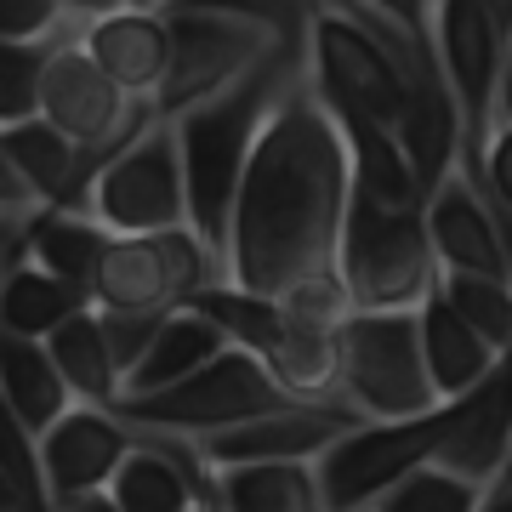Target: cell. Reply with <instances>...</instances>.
<instances>
[{"label":"cell","instance_id":"ffe728a7","mask_svg":"<svg viewBox=\"0 0 512 512\" xmlns=\"http://www.w3.org/2000/svg\"><path fill=\"white\" fill-rule=\"evenodd\" d=\"M222 348H228V342H222V330L211 325L205 313H194V308L165 313L160 325H154V336H148L143 359L131 365L120 399H143V393H160V387L183 382V376H194L200 365H211Z\"/></svg>","mask_w":512,"mask_h":512},{"label":"cell","instance_id":"30bf717a","mask_svg":"<svg viewBox=\"0 0 512 512\" xmlns=\"http://www.w3.org/2000/svg\"><path fill=\"white\" fill-rule=\"evenodd\" d=\"M456 404H439L427 416L410 421H359L342 439L330 444L325 456L313 461V478H319V501L325 512H365L376 495H387L404 473H416L439 456L444 433L456 421Z\"/></svg>","mask_w":512,"mask_h":512},{"label":"cell","instance_id":"52a82bcc","mask_svg":"<svg viewBox=\"0 0 512 512\" xmlns=\"http://www.w3.org/2000/svg\"><path fill=\"white\" fill-rule=\"evenodd\" d=\"M211 285H222V262L188 228H165V234L109 239L103 256H97V268H92L86 296H92L97 313H143V319H160V313L188 308Z\"/></svg>","mask_w":512,"mask_h":512},{"label":"cell","instance_id":"5b68a950","mask_svg":"<svg viewBox=\"0 0 512 512\" xmlns=\"http://www.w3.org/2000/svg\"><path fill=\"white\" fill-rule=\"evenodd\" d=\"M302 74H308L313 97L330 114H353V120H370V126H387V131L399 120L410 86H421L393 57V46L365 18H353L342 0H325L313 12L308 40H302Z\"/></svg>","mask_w":512,"mask_h":512},{"label":"cell","instance_id":"9a60e30c","mask_svg":"<svg viewBox=\"0 0 512 512\" xmlns=\"http://www.w3.org/2000/svg\"><path fill=\"white\" fill-rule=\"evenodd\" d=\"M131 444H137V433H131L114 410H86V404H74L69 416L35 444L40 450V478H46L52 507L103 495L109 478H114V467L131 456Z\"/></svg>","mask_w":512,"mask_h":512},{"label":"cell","instance_id":"8992f818","mask_svg":"<svg viewBox=\"0 0 512 512\" xmlns=\"http://www.w3.org/2000/svg\"><path fill=\"white\" fill-rule=\"evenodd\" d=\"M336 404H348L359 421H410L439 410L416 348V308L348 313L336 325Z\"/></svg>","mask_w":512,"mask_h":512},{"label":"cell","instance_id":"f35d334b","mask_svg":"<svg viewBox=\"0 0 512 512\" xmlns=\"http://www.w3.org/2000/svg\"><path fill=\"white\" fill-rule=\"evenodd\" d=\"M484 6H490L495 18H501V23H507V29H512V0H484Z\"/></svg>","mask_w":512,"mask_h":512},{"label":"cell","instance_id":"74e56055","mask_svg":"<svg viewBox=\"0 0 512 512\" xmlns=\"http://www.w3.org/2000/svg\"><path fill=\"white\" fill-rule=\"evenodd\" d=\"M126 12H165V6H177V0H120Z\"/></svg>","mask_w":512,"mask_h":512},{"label":"cell","instance_id":"9c48e42d","mask_svg":"<svg viewBox=\"0 0 512 512\" xmlns=\"http://www.w3.org/2000/svg\"><path fill=\"white\" fill-rule=\"evenodd\" d=\"M80 211L109 239L188 228L183 165H177V137H171V126L165 120H148L120 154H109V160L97 165Z\"/></svg>","mask_w":512,"mask_h":512},{"label":"cell","instance_id":"44dd1931","mask_svg":"<svg viewBox=\"0 0 512 512\" xmlns=\"http://www.w3.org/2000/svg\"><path fill=\"white\" fill-rule=\"evenodd\" d=\"M86 291L69 279L46 274L35 262H12V274L0 285V336H18V342H46L52 330H63L74 313H86Z\"/></svg>","mask_w":512,"mask_h":512},{"label":"cell","instance_id":"7c38bea8","mask_svg":"<svg viewBox=\"0 0 512 512\" xmlns=\"http://www.w3.org/2000/svg\"><path fill=\"white\" fill-rule=\"evenodd\" d=\"M35 120L52 126L63 143H74L86 154V165L97 171L109 154H120V148L154 120V109L137 103V97H126L114 80H103V74L92 69V57L80 52L74 40H63V46H52L46 74H40Z\"/></svg>","mask_w":512,"mask_h":512},{"label":"cell","instance_id":"ab89813d","mask_svg":"<svg viewBox=\"0 0 512 512\" xmlns=\"http://www.w3.org/2000/svg\"><path fill=\"white\" fill-rule=\"evenodd\" d=\"M183 512H217V507H211V501H188Z\"/></svg>","mask_w":512,"mask_h":512},{"label":"cell","instance_id":"d4e9b609","mask_svg":"<svg viewBox=\"0 0 512 512\" xmlns=\"http://www.w3.org/2000/svg\"><path fill=\"white\" fill-rule=\"evenodd\" d=\"M46 359L57 365L74 404H86V410H114L120 404V370H114L109 348H103V330H97L92 308L74 313L63 330L46 336Z\"/></svg>","mask_w":512,"mask_h":512},{"label":"cell","instance_id":"1f68e13d","mask_svg":"<svg viewBox=\"0 0 512 512\" xmlns=\"http://www.w3.org/2000/svg\"><path fill=\"white\" fill-rule=\"evenodd\" d=\"M160 319H165V313H160ZM160 319H143V313H97V330H103V348H109L114 370H120V387H126L131 365L143 359L148 336H154V325H160Z\"/></svg>","mask_w":512,"mask_h":512},{"label":"cell","instance_id":"8d00e7d4","mask_svg":"<svg viewBox=\"0 0 512 512\" xmlns=\"http://www.w3.org/2000/svg\"><path fill=\"white\" fill-rule=\"evenodd\" d=\"M57 512H120V507H114L109 495H86V501H63Z\"/></svg>","mask_w":512,"mask_h":512},{"label":"cell","instance_id":"d6a6232c","mask_svg":"<svg viewBox=\"0 0 512 512\" xmlns=\"http://www.w3.org/2000/svg\"><path fill=\"white\" fill-rule=\"evenodd\" d=\"M29 211H35L29 188L18 183V171L6 165V154H0V217H29Z\"/></svg>","mask_w":512,"mask_h":512},{"label":"cell","instance_id":"8fae6325","mask_svg":"<svg viewBox=\"0 0 512 512\" xmlns=\"http://www.w3.org/2000/svg\"><path fill=\"white\" fill-rule=\"evenodd\" d=\"M165 80L154 92V120H177L194 103L239 86L245 74L268 52H279L274 40L251 29V23L217 18V12H194V6H165Z\"/></svg>","mask_w":512,"mask_h":512},{"label":"cell","instance_id":"836d02e7","mask_svg":"<svg viewBox=\"0 0 512 512\" xmlns=\"http://www.w3.org/2000/svg\"><path fill=\"white\" fill-rule=\"evenodd\" d=\"M18 256H23V217H0V285H6Z\"/></svg>","mask_w":512,"mask_h":512},{"label":"cell","instance_id":"cb8c5ba5","mask_svg":"<svg viewBox=\"0 0 512 512\" xmlns=\"http://www.w3.org/2000/svg\"><path fill=\"white\" fill-rule=\"evenodd\" d=\"M211 507L217 512H325L313 461L285 467H222L211 473Z\"/></svg>","mask_w":512,"mask_h":512},{"label":"cell","instance_id":"83f0119b","mask_svg":"<svg viewBox=\"0 0 512 512\" xmlns=\"http://www.w3.org/2000/svg\"><path fill=\"white\" fill-rule=\"evenodd\" d=\"M177 6H194V12H217V18L251 23L274 40L279 52H302L308 40V23L325 0H177Z\"/></svg>","mask_w":512,"mask_h":512},{"label":"cell","instance_id":"4fadbf2b","mask_svg":"<svg viewBox=\"0 0 512 512\" xmlns=\"http://www.w3.org/2000/svg\"><path fill=\"white\" fill-rule=\"evenodd\" d=\"M348 427H359L348 404H279L268 416H251L239 427H222L194 444V456L222 473V467H285V461H319Z\"/></svg>","mask_w":512,"mask_h":512},{"label":"cell","instance_id":"603a6c76","mask_svg":"<svg viewBox=\"0 0 512 512\" xmlns=\"http://www.w3.org/2000/svg\"><path fill=\"white\" fill-rule=\"evenodd\" d=\"M103 245H109V234L86 211H52V205H40V211L23 217V262L69 279L80 291L92 285V268H97V256H103Z\"/></svg>","mask_w":512,"mask_h":512},{"label":"cell","instance_id":"b9f144b4","mask_svg":"<svg viewBox=\"0 0 512 512\" xmlns=\"http://www.w3.org/2000/svg\"><path fill=\"white\" fill-rule=\"evenodd\" d=\"M0 512H23V507H12V501H6V507H0Z\"/></svg>","mask_w":512,"mask_h":512},{"label":"cell","instance_id":"3957f363","mask_svg":"<svg viewBox=\"0 0 512 512\" xmlns=\"http://www.w3.org/2000/svg\"><path fill=\"white\" fill-rule=\"evenodd\" d=\"M433 63L461 131L456 165H467L490 137L512 131V29L484 0H433Z\"/></svg>","mask_w":512,"mask_h":512},{"label":"cell","instance_id":"f546056e","mask_svg":"<svg viewBox=\"0 0 512 512\" xmlns=\"http://www.w3.org/2000/svg\"><path fill=\"white\" fill-rule=\"evenodd\" d=\"M46 57H52V46H6L0 40V131L35 120Z\"/></svg>","mask_w":512,"mask_h":512},{"label":"cell","instance_id":"ac0fdd59","mask_svg":"<svg viewBox=\"0 0 512 512\" xmlns=\"http://www.w3.org/2000/svg\"><path fill=\"white\" fill-rule=\"evenodd\" d=\"M416 348H421V370H427L439 404L467 399V393H478V387L490 382L495 370H507V353L484 348L473 330L444 308L439 291H427L416 302Z\"/></svg>","mask_w":512,"mask_h":512},{"label":"cell","instance_id":"d6986e66","mask_svg":"<svg viewBox=\"0 0 512 512\" xmlns=\"http://www.w3.org/2000/svg\"><path fill=\"white\" fill-rule=\"evenodd\" d=\"M0 154L18 171V183L29 188L35 211L40 205H52V211H80L86 183H92V165H86V154L74 143H63L52 126H40V120L6 126L0 131Z\"/></svg>","mask_w":512,"mask_h":512},{"label":"cell","instance_id":"f1b7e54d","mask_svg":"<svg viewBox=\"0 0 512 512\" xmlns=\"http://www.w3.org/2000/svg\"><path fill=\"white\" fill-rule=\"evenodd\" d=\"M0 478L23 512H57L52 495H46V478H40V450L29 439V427L12 416L6 393H0Z\"/></svg>","mask_w":512,"mask_h":512},{"label":"cell","instance_id":"ba28073f","mask_svg":"<svg viewBox=\"0 0 512 512\" xmlns=\"http://www.w3.org/2000/svg\"><path fill=\"white\" fill-rule=\"evenodd\" d=\"M279 404H291L279 393L256 359H245L239 348H222L211 365H200L194 376L160 387V393H143V399H120L114 416L137 427V433H160V439H183L200 444L222 427H239L251 416H268Z\"/></svg>","mask_w":512,"mask_h":512},{"label":"cell","instance_id":"484cf974","mask_svg":"<svg viewBox=\"0 0 512 512\" xmlns=\"http://www.w3.org/2000/svg\"><path fill=\"white\" fill-rule=\"evenodd\" d=\"M433 291L444 296V308L473 330L484 348L507 353L512 348V279H484V274H439Z\"/></svg>","mask_w":512,"mask_h":512},{"label":"cell","instance_id":"e0dca14e","mask_svg":"<svg viewBox=\"0 0 512 512\" xmlns=\"http://www.w3.org/2000/svg\"><path fill=\"white\" fill-rule=\"evenodd\" d=\"M433 467L444 473L467 478L478 490H490L501 478H512V416H507V370H495L490 382L467 393L450 421V433H444L439 456Z\"/></svg>","mask_w":512,"mask_h":512},{"label":"cell","instance_id":"4dcf8cb0","mask_svg":"<svg viewBox=\"0 0 512 512\" xmlns=\"http://www.w3.org/2000/svg\"><path fill=\"white\" fill-rule=\"evenodd\" d=\"M80 29L57 0H0V40L6 46H63Z\"/></svg>","mask_w":512,"mask_h":512},{"label":"cell","instance_id":"4316f807","mask_svg":"<svg viewBox=\"0 0 512 512\" xmlns=\"http://www.w3.org/2000/svg\"><path fill=\"white\" fill-rule=\"evenodd\" d=\"M484 495L490 490H478V484H467V478L444 473V467L427 461L416 473H404L387 495H376L365 512H478Z\"/></svg>","mask_w":512,"mask_h":512},{"label":"cell","instance_id":"e575fe53","mask_svg":"<svg viewBox=\"0 0 512 512\" xmlns=\"http://www.w3.org/2000/svg\"><path fill=\"white\" fill-rule=\"evenodd\" d=\"M63 12H69V23L80 29V23H92V18H103V12H120V0H57Z\"/></svg>","mask_w":512,"mask_h":512},{"label":"cell","instance_id":"60d3db41","mask_svg":"<svg viewBox=\"0 0 512 512\" xmlns=\"http://www.w3.org/2000/svg\"><path fill=\"white\" fill-rule=\"evenodd\" d=\"M6 501H12V490H6V478H0V507H6ZM12 507H18V501H12Z\"/></svg>","mask_w":512,"mask_h":512},{"label":"cell","instance_id":"d590c367","mask_svg":"<svg viewBox=\"0 0 512 512\" xmlns=\"http://www.w3.org/2000/svg\"><path fill=\"white\" fill-rule=\"evenodd\" d=\"M478 512H512V478H501V484H490V495L478 501Z\"/></svg>","mask_w":512,"mask_h":512},{"label":"cell","instance_id":"277c9868","mask_svg":"<svg viewBox=\"0 0 512 512\" xmlns=\"http://www.w3.org/2000/svg\"><path fill=\"white\" fill-rule=\"evenodd\" d=\"M336 279L353 313H410L433 291V251L421 234V205H376L348 188L342 234H336Z\"/></svg>","mask_w":512,"mask_h":512},{"label":"cell","instance_id":"5bb4252c","mask_svg":"<svg viewBox=\"0 0 512 512\" xmlns=\"http://www.w3.org/2000/svg\"><path fill=\"white\" fill-rule=\"evenodd\" d=\"M421 234H427V251H433L439 274L512 279L507 274V222L478 200V188L461 171H444L439 183L421 194Z\"/></svg>","mask_w":512,"mask_h":512},{"label":"cell","instance_id":"6da1fadb","mask_svg":"<svg viewBox=\"0 0 512 512\" xmlns=\"http://www.w3.org/2000/svg\"><path fill=\"white\" fill-rule=\"evenodd\" d=\"M342 211H348V154L308 74L296 69L239 177L222 234V285L279 302L308 279L336 274Z\"/></svg>","mask_w":512,"mask_h":512},{"label":"cell","instance_id":"7a4b0ae2","mask_svg":"<svg viewBox=\"0 0 512 512\" xmlns=\"http://www.w3.org/2000/svg\"><path fill=\"white\" fill-rule=\"evenodd\" d=\"M302 69V52H268L239 86L194 103L188 114L165 120L177 137V165H183V200H188V234L222 262V234H228V211H234L239 177L251 160L256 137L268 126L279 92L291 86Z\"/></svg>","mask_w":512,"mask_h":512},{"label":"cell","instance_id":"7402d4cb","mask_svg":"<svg viewBox=\"0 0 512 512\" xmlns=\"http://www.w3.org/2000/svg\"><path fill=\"white\" fill-rule=\"evenodd\" d=\"M0 393H6L12 416L29 427V439L35 444L74 410V399H69V387H63V376H57V365L46 359V342L0 336Z\"/></svg>","mask_w":512,"mask_h":512},{"label":"cell","instance_id":"2e32d148","mask_svg":"<svg viewBox=\"0 0 512 512\" xmlns=\"http://www.w3.org/2000/svg\"><path fill=\"white\" fill-rule=\"evenodd\" d=\"M74 46L92 57V69L114 80L126 97L154 103L165 80V18L160 12H103V18L80 23Z\"/></svg>","mask_w":512,"mask_h":512}]
</instances>
